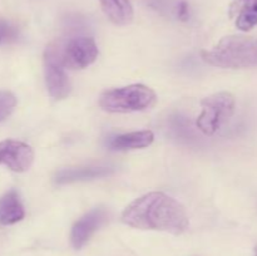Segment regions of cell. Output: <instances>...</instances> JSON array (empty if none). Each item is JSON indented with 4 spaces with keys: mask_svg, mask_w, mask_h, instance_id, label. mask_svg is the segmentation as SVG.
Wrapping results in <instances>:
<instances>
[{
    "mask_svg": "<svg viewBox=\"0 0 257 256\" xmlns=\"http://www.w3.org/2000/svg\"><path fill=\"white\" fill-rule=\"evenodd\" d=\"M203 62L226 69L257 67V38L247 35H228L211 49L201 53Z\"/></svg>",
    "mask_w": 257,
    "mask_h": 256,
    "instance_id": "7a4b0ae2",
    "label": "cell"
},
{
    "mask_svg": "<svg viewBox=\"0 0 257 256\" xmlns=\"http://www.w3.org/2000/svg\"><path fill=\"white\" fill-rule=\"evenodd\" d=\"M17 107V98L9 90H0V122L9 117Z\"/></svg>",
    "mask_w": 257,
    "mask_h": 256,
    "instance_id": "5bb4252c",
    "label": "cell"
},
{
    "mask_svg": "<svg viewBox=\"0 0 257 256\" xmlns=\"http://www.w3.org/2000/svg\"><path fill=\"white\" fill-rule=\"evenodd\" d=\"M114 167L110 166H84V167L62 168L55 173L54 181L58 185L79 182V181L103 178L114 173Z\"/></svg>",
    "mask_w": 257,
    "mask_h": 256,
    "instance_id": "9c48e42d",
    "label": "cell"
},
{
    "mask_svg": "<svg viewBox=\"0 0 257 256\" xmlns=\"http://www.w3.org/2000/svg\"><path fill=\"white\" fill-rule=\"evenodd\" d=\"M25 211L17 190L8 191L0 197V225H14L24 218Z\"/></svg>",
    "mask_w": 257,
    "mask_h": 256,
    "instance_id": "7c38bea8",
    "label": "cell"
},
{
    "mask_svg": "<svg viewBox=\"0 0 257 256\" xmlns=\"http://www.w3.org/2000/svg\"><path fill=\"white\" fill-rule=\"evenodd\" d=\"M108 212L105 208H93L73 225L70 231V242L75 250L82 248L89 241L93 233L107 221Z\"/></svg>",
    "mask_w": 257,
    "mask_h": 256,
    "instance_id": "ba28073f",
    "label": "cell"
},
{
    "mask_svg": "<svg viewBox=\"0 0 257 256\" xmlns=\"http://www.w3.org/2000/svg\"><path fill=\"white\" fill-rule=\"evenodd\" d=\"M122 221L140 230L165 231L181 235L190 226L186 208L163 192H150L131 202L122 212Z\"/></svg>",
    "mask_w": 257,
    "mask_h": 256,
    "instance_id": "6da1fadb",
    "label": "cell"
},
{
    "mask_svg": "<svg viewBox=\"0 0 257 256\" xmlns=\"http://www.w3.org/2000/svg\"><path fill=\"white\" fill-rule=\"evenodd\" d=\"M177 17L178 19L183 20V22H186L188 19V17H190V7H188V4L186 2H181L178 4Z\"/></svg>",
    "mask_w": 257,
    "mask_h": 256,
    "instance_id": "2e32d148",
    "label": "cell"
},
{
    "mask_svg": "<svg viewBox=\"0 0 257 256\" xmlns=\"http://www.w3.org/2000/svg\"><path fill=\"white\" fill-rule=\"evenodd\" d=\"M228 15L241 32H250L257 27V0H232Z\"/></svg>",
    "mask_w": 257,
    "mask_h": 256,
    "instance_id": "30bf717a",
    "label": "cell"
},
{
    "mask_svg": "<svg viewBox=\"0 0 257 256\" xmlns=\"http://www.w3.org/2000/svg\"><path fill=\"white\" fill-rule=\"evenodd\" d=\"M45 84L54 99H64L70 94L72 84L59 55L58 45H49L44 52Z\"/></svg>",
    "mask_w": 257,
    "mask_h": 256,
    "instance_id": "5b68a950",
    "label": "cell"
},
{
    "mask_svg": "<svg viewBox=\"0 0 257 256\" xmlns=\"http://www.w3.org/2000/svg\"><path fill=\"white\" fill-rule=\"evenodd\" d=\"M59 55L65 68L84 69L95 62L98 47L93 38L75 37L68 40L63 47H59Z\"/></svg>",
    "mask_w": 257,
    "mask_h": 256,
    "instance_id": "8992f818",
    "label": "cell"
},
{
    "mask_svg": "<svg viewBox=\"0 0 257 256\" xmlns=\"http://www.w3.org/2000/svg\"><path fill=\"white\" fill-rule=\"evenodd\" d=\"M157 100L155 90L145 84H131L103 92L99 107L109 113L141 112L152 107Z\"/></svg>",
    "mask_w": 257,
    "mask_h": 256,
    "instance_id": "3957f363",
    "label": "cell"
},
{
    "mask_svg": "<svg viewBox=\"0 0 257 256\" xmlns=\"http://www.w3.org/2000/svg\"><path fill=\"white\" fill-rule=\"evenodd\" d=\"M155 135L152 131H137V132L123 133L110 137L107 141V147L113 151H127L145 148L152 145Z\"/></svg>",
    "mask_w": 257,
    "mask_h": 256,
    "instance_id": "8fae6325",
    "label": "cell"
},
{
    "mask_svg": "<svg viewBox=\"0 0 257 256\" xmlns=\"http://www.w3.org/2000/svg\"><path fill=\"white\" fill-rule=\"evenodd\" d=\"M105 17L115 25H128L132 23L135 12L131 0H99Z\"/></svg>",
    "mask_w": 257,
    "mask_h": 256,
    "instance_id": "4fadbf2b",
    "label": "cell"
},
{
    "mask_svg": "<svg viewBox=\"0 0 257 256\" xmlns=\"http://www.w3.org/2000/svg\"><path fill=\"white\" fill-rule=\"evenodd\" d=\"M255 256H257V246L255 247Z\"/></svg>",
    "mask_w": 257,
    "mask_h": 256,
    "instance_id": "e0dca14e",
    "label": "cell"
},
{
    "mask_svg": "<svg viewBox=\"0 0 257 256\" xmlns=\"http://www.w3.org/2000/svg\"><path fill=\"white\" fill-rule=\"evenodd\" d=\"M201 114L196 127L205 136H213L225 125L235 113L236 99L228 92H218L201 100Z\"/></svg>",
    "mask_w": 257,
    "mask_h": 256,
    "instance_id": "277c9868",
    "label": "cell"
},
{
    "mask_svg": "<svg viewBox=\"0 0 257 256\" xmlns=\"http://www.w3.org/2000/svg\"><path fill=\"white\" fill-rule=\"evenodd\" d=\"M17 28L13 27L10 23L0 19V44L10 42V40H14L17 38Z\"/></svg>",
    "mask_w": 257,
    "mask_h": 256,
    "instance_id": "9a60e30c",
    "label": "cell"
},
{
    "mask_svg": "<svg viewBox=\"0 0 257 256\" xmlns=\"http://www.w3.org/2000/svg\"><path fill=\"white\" fill-rule=\"evenodd\" d=\"M34 162V152L28 143L5 140L0 142V165L14 172H25Z\"/></svg>",
    "mask_w": 257,
    "mask_h": 256,
    "instance_id": "52a82bcc",
    "label": "cell"
}]
</instances>
